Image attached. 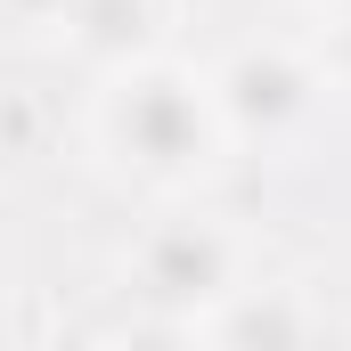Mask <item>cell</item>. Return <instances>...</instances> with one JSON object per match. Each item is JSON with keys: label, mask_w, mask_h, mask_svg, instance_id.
<instances>
[{"label": "cell", "mask_w": 351, "mask_h": 351, "mask_svg": "<svg viewBox=\"0 0 351 351\" xmlns=\"http://www.w3.org/2000/svg\"><path fill=\"white\" fill-rule=\"evenodd\" d=\"M82 147L123 188L172 204V196H204L229 172L237 131H229L213 66H196L180 49H123V58H106L82 106Z\"/></svg>", "instance_id": "cell-1"}, {"label": "cell", "mask_w": 351, "mask_h": 351, "mask_svg": "<svg viewBox=\"0 0 351 351\" xmlns=\"http://www.w3.org/2000/svg\"><path fill=\"white\" fill-rule=\"evenodd\" d=\"M262 269V237L237 221V213H213L196 196H172L131 245H123V294L147 311L131 319V335H164V343H188V319L204 302H221L229 286H245Z\"/></svg>", "instance_id": "cell-2"}, {"label": "cell", "mask_w": 351, "mask_h": 351, "mask_svg": "<svg viewBox=\"0 0 351 351\" xmlns=\"http://www.w3.org/2000/svg\"><path fill=\"white\" fill-rule=\"evenodd\" d=\"M213 82H221L237 147H302L335 106V82H327L319 49L302 41V25L294 33H245L213 66Z\"/></svg>", "instance_id": "cell-3"}, {"label": "cell", "mask_w": 351, "mask_h": 351, "mask_svg": "<svg viewBox=\"0 0 351 351\" xmlns=\"http://www.w3.org/2000/svg\"><path fill=\"white\" fill-rule=\"evenodd\" d=\"M319 335H327V302L302 278H269V269H254L245 286H229L188 319V343H319Z\"/></svg>", "instance_id": "cell-4"}, {"label": "cell", "mask_w": 351, "mask_h": 351, "mask_svg": "<svg viewBox=\"0 0 351 351\" xmlns=\"http://www.w3.org/2000/svg\"><path fill=\"white\" fill-rule=\"evenodd\" d=\"M90 0H0V41L8 49H66L82 41Z\"/></svg>", "instance_id": "cell-5"}, {"label": "cell", "mask_w": 351, "mask_h": 351, "mask_svg": "<svg viewBox=\"0 0 351 351\" xmlns=\"http://www.w3.org/2000/svg\"><path fill=\"white\" fill-rule=\"evenodd\" d=\"M302 41L319 49L335 98H351V8H302Z\"/></svg>", "instance_id": "cell-6"}, {"label": "cell", "mask_w": 351, "mask_h": 351, "mask_svg": "<svg viewBox=\"0 0 351 351\" xmlns=\"http://www.w3.org/2000/svg\"><path fill=\"white\" fill-rule=\"evenodd\" d=\"M302 8H351V0H302Z\"/></svg>", "instance_id": "cell-7"}]
</instances>
